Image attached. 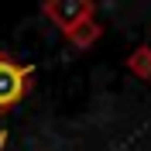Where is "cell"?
<instances>
[{
    "instance_id": "obj_1",
    "label": "cell",
    "mask_w": 151,
    "mask_h": 151,
    "mask_svg": "<svg viewBox=\"0 0 151 151\" xmlns=\"http://www.w3.org/2000/svg\"><path fill=\"white\" fill-rule=\"evenodd\" d=\"M45 17L55 21V28L69 38L72 31L83 28V24H89L93 4L89 0H55V4H45Z\"/></svg>"
},
{
    "instance_id": "obj_2",
    "label": "cell",
    "mask_w": 151,
    "mask_h": 151,
    "mask_svg": "<svg viewBox=\"0 0 151 151\" xmlns=\"http://www.w3.org/2000/svg\"><path fill=\"white\" fill-rule=\"evenodd\" d=\"M28 79H31V72L24 65H17L10 55H0V110L4 106H14L24 96Z\"/></svg>"
},
{
    "instance_id": "obj_3",
    "label": "cell",
    "mask_w": 151,
    "mask_h": 151,
    "mask_svg": "<svg viewBox=\"0 0 151 151\" xmlns=\"http://www.w3.org/2000/svg\"><path fill=\"white\" fill-rule=\"evenodd\" d=\"M96 35H100V28H96L93 21H89V24H83L79 31H72V35H69V41H72V45H89Z\"/></svg>"
},
{
    "instance_id": "obj_4",
    "label": "cell",
    "mask_w": 151,
    "mask_h": 151,
    "mask_svg": "<svg viewBox=\"0 0 151 151\" xmlns=\"http://www.w3.org/2000/svg\"><path fill=\"white\" fill-rule=\"evenodd\" d=\"M131 69H141V72H151V52H148V48H141V52H134V58H131Z\"/></svg>"
},
{
    "instance_id": "obj_5",
    "label": "cell",
    "mask_w": 151,
    "mask_h": 151,
    "mask_svg": "<svg viewBox=\"0 0 151 151\" xmlns=\"http://www.w3.org/2000/svg\"><path fill=\"white\" fill-rule=\"evenodd\" d=\"M4 137H7V134H0V151H4Z\"/></svg>"
}]
</instances>
